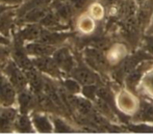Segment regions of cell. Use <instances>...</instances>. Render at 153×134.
Segmentation results:
<instances>
[{
    "mask_svg": "<svg viewBox=\"0 0 153 134\" xmlns=\"http://www.w3.org/2000/svg\"><path fill=\"white\" fill-rule=\"evenodd\" d=\"M83 61L96 71L101 77H109V73L113 67L109 64L106 58L105 51L95 47H85L82 51Z\"/></svg>",
    "mask_w": 153,
    "mask_h": 134,
    "instance_id": "6da1fadb",
    "label": "cell"
},
{
    "mask_svg": "<svg viewBox=\"0 0 153 134\" xmlns=\"http://www.w3.org/2000/svg\"><path fill=\"white\" fill-rule=\"evenodd\" d=\"M140 101L137 94L127 88H119L115 95L116 108L126 116H132L140 106Z\"/></svg>",
    "mask_w": 153,
    "mask_h": 134,
    "instance_id": "7a4b0ae2",
    "label": "cell"
},
{
    "mask_svg": "<svg viewBox=\"0 0 153 134\" xmlns=\"http://www.w3.org/2000/svg\"><path fill=\"white\" fill-rule=\"evenodd\" d=\"M152 67H153V58L141 62L139 66L135 67L131 72H129L126 75V77L124 79V87L131 90V92H133L134 94H137V88H139L140 84L142 82V79L144 78L145 74Z\"/></svg>",
    "mask_w": 153,
    "mask_h": 134,
    "instance_id": "3957f363",
    "label": "cell"
},
{
    "mask_svg": "<svg viewBox=\"0 0 153 134\" xmlns=\"http://www.w3.org/2000/svg\"><path fill=\"white\" fill-rule=\"evenodd\" d=\"M71 77L76 79L81 85H89V84H100L101 76L94 71L92 68H90L85 61L79 60L77 62L76 67L73 69V71L70 73Z\"/></svg>",
    "mask_w": 153,
    "mask_h": 134,
    "instance_id": "277c9868",
    "label": "cell"
},
{
    "mask_svg": "<svg viewBox=\"0 0 153 134\" xmlns=\"http://www.w3.org/2000/svg\"><path fill=\"white\" fill-rule=\"evenodd\" d=\"M3 72L18 92L26 90L27 83H28L26 74L23 73L22 69L16 64V61H12V60L8 61L7 64L4 67Z\"/></svg>",
    "mask_w": 153,
    "mask_h": 134,
    "instance_id": "5b68a950",
    "label": "cell"
},
{
    "mask_svg": "<svg viewBox=\"0 0 153 134\" xmlns=\"http://www.w3.org/2000/svg\"><path fill=\"white\" fill-rule=\"evenodd\" d=\"M52 57L57 64V66L59 67V69L67 74H70L78 62L75 58L74 54L68 47H61V48L56 49L52 54Z\"/></svg>",
    "mask_w": 153,
    "mask_h": 134,
    "instance_id": "8992f818",
    "label": "cell"
},
{
    "mask_svg": "<svg viewBox=\"0 0 153 134\" xmlns=\"http://www.w3.org/2000/svg\"><path fill=\"white\" fill-rule=\"evenodd\" d=\"M33 64L39 71L53 78H61L62 71L59 69L53 57L50 56H39L32 59Z\"/></svg>",
    "mask_w": 153,
    "mask_h": 134,
    "instance_id": "52a82bcc",
    "label": "cell"
},
{
    "mask_svg": "<svg viewBox=\"0 0 153 134\" xmlns=\"http://www.w3.org/2000/svg\"><path fill=\"white\" fill-rule=\"evenodd\" d=\"M130 122L153 125V101L147 98H141L139 109L130 116Z\"/></svg>",
    "mask_w": 153,
    "mask_h": 134,
    "instance_id": "ba28073f",
    "label": "cell"
},
{
    "mask_svg": "<svg viewBox=\"0 0 153 134\" xmlns=\"http://www.w3.org/2000/svg\"><path fill=\"white\" fill-rule=\"evenodd\" d=\"M16 88L3 74H0V105L12 106L16 100Z\"/></svg>",
    "mask_w": 153,
    "mask_h": 134,
    "instance_id": "9c48e42d",
    "label": "cell"
},
{
    "mask_svg": "<svg viewBox=\"0 0 153 134\" xmlns=\"http://www.w3.org/2000/svg\"><path fill=\"white\" fill-rule=\"evenodd\" d=\"M25 48H23L22 41L19 40L18 38L15 36V44L13 48V57L16 64L22 69L23 71H28L31 69H34L33 61L28 58Z\"/></svg>",
    "mask_w": 153,
    "mask_h": 134,
    "instance_id": "30bf717a",
    "label": "cell"
},
{
    "mask_svg": "<svg viewBox=\"0 0 153 134\" xmlns=\"http://www.w3.org/2000/svg\"><path fill=\"white\" fill-rule=\"evenodd\" d=\"M128 48L129 46L124 42H117L111 44L109 46V48L106 50V52H105L109 64L111 67H114L117 66L118 64H120L129 54Z\"/></svg>",
    "mask_w": 153,
    "mask_h": 134,
    "instance_id": "8fae6325",
    "label": "cell"
},
{
    "mask_svg": "<svg viewBox=\"0 0 153 134\" xmlns=\"http://www.w3.org/2000/svg\"><path fill=\"white\" fill-rule=\"evenodd\" d=\"M71 34L69 32H61L56 31V30H50L47 28H43L41 36L39 41L45 43V44L51 45V46H55V45H61L65 41L68 40L70 38Z\"/></svg>",
    "mask_w": 153,
    "mask_h": 134,
    "instance_id": "7c38bea8",
    "label": "cell"
},
{
    "mask_svg": "<svg viewBox=\"0 0 153 134\" xmlns=\"http://www.w3.org/2000/svg\"><path fill=\"white\" fill-rule=\"evenodd\" d=\"M51 8L64 23H69L75 15L74 10L66 0H53Z\"/></svg>",
    "mask_w": 153,
    "mask_h": 134,
    "instance_id": "4fadbf2b",
    "label": "cell"
},
{
    "mask_svg": "<svg viewBox=\"0 0 153 134\" xmlns=\"http://www.w3.org/2000/svg\"><path fill=\"white\" fill-rule=\"evenodd\" d=\"M17 110L8 106L0 111V132H10L14 129L15 121L17 118Z\"/></svg>",
    "mask_w": 153,
    "mask_h": 134,
    "instance_id": "5bb4252c",
    "label": "cell"
},
{
    "mask_svg": "<svg viewBox=\"0 0 153 134\" xmlns=\"http://www.w3.org/2000/svg\"><path fill=\"white\" fill-rule=\"evenodd\" d=\"M25 50H26L28 55L39 57V56H50L51 54L54 53L56 48H55V46L45 44V43L41 42V41L38 43L33 41V43L27 44L25 46Z\"/></svg>",
    "mask_w": 153,
    "mask_h": 134,
    "instance_id": "9a60e30c",
    "label": "cell"
},
{
    "mask_svg": "<svg viewBox=\"0 0 153 134\" xmlns=\"http://www.w3.org/2000/svg\"><path fill=\"white\" fill-rule=\"evenodd\" d=\"M96 22L97 21L89 13H83L77 19L76 27L80 33L85 34V36H91V34H94V32L96 31Z\"/></svg>",
    "mask_w": 153,
    "mask_h": 134,
    "instance_id": "2e32d148",
    "label": "cell"
},
{
    "mask_svg": "<svg viewBox=\"0 0 153 134\" xmlns=\"http://www.w3.org/2000/svg\"><path fill=\"white\" fill-rule=\"evenodd\" d=\"M43 26L42 25H38L36 23L33 24H28L26 25L24 28H22L21 30H19L16 33V38H18L19 40L23 41H39L42 33Z\"/></svg>",
    "mask_w": 153,
    "mask_h": 134,
    "instance_id": "e0dca14e",
    "label": "cell"
},
{
    "mask_svg": "<svg viewBox=\"0 0 153 134\" xmlns=\"http://www.w3.org/2000/svg\"><path fill=\"white\" fill-rule=\"evenodd\" d=\"M137 96L153 101V67L145 74L137 92Z\"/></svg>",
    "mask_w": 153,
    "mask_h": 134,
    "instance_id": "ac0fdd59",
    "label": "cell"
},
{
    "mask_svg": "<svg viewBox=\"0 0 153 134\" xmlns=\"http://www.w3.org/2000/svg\"><path fill=\"white\" fill-rule=\"evenodd\" d=\"M50 8L48 6H40V7L33 8L27 12L21 17V22L24 24H33V23H40L42 19L48 14Z\"/></svg>",
    "mask_w": 153,
    "mask_h": 134,
    "instance_id": "d6986e66",
    "label": "cell"
},
{
    "mask_svg": "<svg viewBox=\"0 0 153 134\" xmlns=\"http://www.w3.org/2000/svg\"><path fill=\"white\" fill-rule=\"evenodd\" d=\"M26 74L27 80L28 83L30 84V88L34 94H40L41 92H43L44 88V77H42L38 72L36 71V69H31L28 71H24Z\"/></svg>",
    "mask_w": 153,
    "mask_h": 134,
    "instance_id": "ffe728a7",
    "label": "cell"
},
{
    "mask_svg": "<svg viewBox=\"0 0 153 134\" xmlns=\"http://www.w3.org/2000/svg\"><path fill=\"white\" fill-rule=\"evenodd\" d=\"M34 100L33 95L30 92L24 90L22 92H19L18 95V104H19V109H20L21 113H28L30 111V109L33 107L34 105Z\"/></svg>",
    "mask_w": 153,
    "mask_h": 134,
    "instance_id": "44dd1931",
    "label": "cell"
},
{
    "mask_svg": "<svg viewBox=\"0 0 153 134\" xmlns=\"http://www.w3.org/2000/svg\"><path fill=\"white\" fill-rule=\"evenodd\" d=\"M32 124L36 129L41 133H50L53 131V124L44 114L34 113L32 116Z\"/></svg>",
    "mask_w": 153,
    "mask_h": 134,
    "instance_id": "7402d4cb",
    "label": "cell"
},
{
    "mask_svg": "<svg viewBox=\"0 0 153 134\" xmlns=\"http://www.w3.org/2000/svg\"><path fill=\"white\" fill-rule=\"evenodd\" d=\"M14 130L18 131L21 133H30L32 132V126L31 121L26 114L22 113L21 115H18L15 121L14 124Z\"/></svg>",
    "mask_w": 153,
    "mask_h": 134,
    "instance_id": "603a6c76",
    "label": "cell"
},
{
    "mask_svg": "<svg viewBox=\"0 0 153 134\" xmlns=\"http://www.w3.org/2000/svg\"><path fill=\"white\" fill-rule=\"evenodd\" d=\"M88 13L95 19L96 21H102L104 19L105 15L107 14L106 7L101 3L99 0L93 2L88 7Z\"/></svg>",
    "mask_w": 153,
    "mask_h": 134,
    "instance_id": "cb8c5ba5",
    "label": "cell"
},
{
    "mask_svg": "<svg viewBox=\"0 0 153 134\" xmlns=\"http://www.w3.org/2000/svg\"><path fill=\"white\" fill-rule=\"evenodd\" d=\"M51 2V0H27L24 4L20 7V10H18V17L21 18L24 14H26L27 12H29L30 10L33 8L40 7V6H46Z\"/></svg>",
    "mask_w": 153,
    "mask_h": 134,
    "instance_id": "d4e9b609",
    "label": "cell"
},
{
    "mask_svg": "<svg viewBox=\"0 0 153 134\" xmlns=\"http://www.w3.org/2000/svg\"><path fill=\"white\" fill-rule=\"evenodd\" d=\"M62 88L65 90V92H67L68 94L71 95H79L81 94V90H82V85L79 83L76 79L72 78H67L64 79L62 81Z\"/></svg>",
    "mask_w": 153,
    "mask_h": 134,
    "instance_id": "484cf974",
    "label": "cell"
},
{
    "mask_svg": "<svg viewBox=\"0 0 153 134\" xmlns=\"http://www.w3.org/2000/svg\"><path fill=\"white\" fill-rule=\"evenodd\" d=\"M52 122L54 126V131L56 133H70L75 131V129L62 118H59V116L53 118Z\"/></svg>",
    "mask_w": 153,
    "mask_h": 134,
    "instance_id": "4316f807",
    "label": "cell"
},
{
    "mask_svg": "<svg viewBox=\"0 0 153 134\" xmlns=\"http://www.w3.org/2000/svg\"><path fill=\"white\" fill-rule=\"evenodd\" d=\"M14 14L12 12H5L0 15V32L3 34H6L10 32V29L13 24V19Z\"/></svg>",
    "mask_w": 153,
    "mask_h": 134,
    "instance_id": "83f0119b",
    "label": "cell"
},
{
    "mask_svg": "<svg viewBox=\"0 0 153 134\" xmlns=\"http://www.w3.org/2000/svg\"><path fill=\"white\" fill-rule=\"evenodd\" d=\"M66 1L72 6L75 14L82 13L83 10H87V8L89 7L90 4H91L90 3L91 0H66Z\"/></svg>",
    "mask_w": 153,
    "mask_h": 134,
    "instance_id": "f1b7e54d",
    "label": "cell"
},
{
    "mask_svg": "<svg viewBox=\"0 0 153 134\" xmlns=\"http://www.w3.org/2000/svg\"><path fill=\"white\" fill-rule=\"evenodd\" d=\"M99 84H89V85H82L81 94L83 97L90 99L94 102L97 98V88Z\"/></svg>",
    "mask_w": 153,
    "mask_h": 134,
    "instance_id": "f546056e",
    "label": "cell"
},
{
    "mask_svg": "<svg viewBox=\"0 0 153 134\" xmlns=\"http://www.w3.org/2000/svg\"><path fill=\"white\" fill-rule=\"evenodd\" d=\"M141 48L153 56V34H144L141 41Z\"/></svg>",
    "mask_w": 153,
    "mask_h": 134,
    "instance_id": "4dcf8cb0",
    "label": "cell"
},
{
    "mask_svg": "<svg viewBox=\"0 0 153 134\" xmlns=\"http://www.w3.org/2000/svg\"><path fill=\"white\" fill-rule=\"evenodd\" d=\"M8 54H10V49L4 48V47H0V60L6 59Z\"/></svg>",
    "mask_w": 153,
    "mask_h": 134,
    "instance_id": "1f68e13d",
    "label": "cell"
},
{
    "mask_svg": "<svg viewBox=\"0 0 153 134\" xmlns=\"http://www.w3.org/2000/svg\"><path fill=\"white\" fill-rule=\"evenodd\" d=\"M24 0H0V2L4 4H8V5H14V4H20Z\"/></svg>",
    "mask_w": 153,
    "mask_h": 134,
    "instance_id": "d6a6232c",
    "label": "cell"
},
{
    "mask_svg": "<svg viewBox=\"0 0 153 134\" xmlns=\"http://www.w3.org/2000/svg\"><path fill=\"white\" fill-rule=\"evenodd\" d=\"M145 34H153V15H152L151 21H150L149 25H148L147 29L145 31Z\"/></svg>",
    "mask_w": 153,
    "mask_h": 134,
    "instance_id": "836d02e7",
    "label": "cell"
},
{
    "mask_svg": "<svg viewBox=\"0 0 153 134\" xmlns=\"http://www.w3.org/2000/svg\"><path fill=\"white\" fill-rule=\"evenodd\" d=\"M0 45H10V40L0 34Z\"/></svg>",
    "mask_w": 153,
    "mask_h": 134,
    "instance_id": "e575fe53",
    "label": "cell"
},
{
    "mask_svg": "<svg viewBox=\"0 0 153 134\" xmlns=\"http://www.w3.org/2000/svg\"><path fill=\"white\" fill-rule=\"evenodd\" d=\"M10 10V7L6 5H3V4H0V15L3 14V13L7 12V10Z\"/></svg>",
    "mask_w": 153,
    "mask_h": 134,
    "instance_id": "d590c367",
    "label": "cell"
},
{
    "mask_svg": "<svg viewBox=\"0 0 153 134\" xmlns=\"http://www.w3.org/2000/svg\"><path fill=\"white\" fill-rule=\"evenodd\" d=\"M137 3H139V4H140V3H141V2H143V1H144V0H137Z\"/></svg>",
    "mask_w": 153,
    "mask_h": 134,
    "instance_id": "8d00e7d4",
    "label": "cell"
},
{
    "mask_svg": "<svg viewBox=\"0 0 153 134\" xmlns=\"http://www.w3.org/2000/svg\"><path fill=\"white\" fill-rule=\"evenodd\" d=\"M0 67H1V66H0Z\"/></svg>",
    "mask_w": 153,
    "mask_h": 134,
    "instance_id": "74e56055",
    "label": "cell"
}]
</instances>
